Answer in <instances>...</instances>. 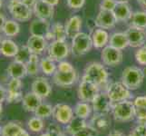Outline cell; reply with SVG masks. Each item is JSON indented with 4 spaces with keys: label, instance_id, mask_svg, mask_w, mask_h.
Listing matches in <instances>:
<instances>
[{
    "label": "cell",
    "instance_id": "6da1fadb",
    "mask_svg": "<svg viewBox=\"0 0 146 136\" xmlns=\"http://www.w3.org/2000/svg\"><path fill=\"white\" fill-rule=\"evenodd\" d=\"M108 77L109 74L104 65L97 62H93L86 65L83 79L89 80L100 87L107 83Z\"/></svg>",
    "mask_w": 146,
    "mask_h": 136
},
{
    "label": "cell",
    "instance_id": "7a4b0ae2",
    "mask_svg": "<svg viewBox=\"0 0 146 136\" xmlns=\"http://www.w3.org/2000/svg\"><path fill=\"white\" fill-rule=\"evenodd\" d=\"M111 112L117 122H130L135 117V106L133 102L130 100L113 103Z\"/></svg>",
    "mask_w": 146,
    "mask_h": 136
},
{
    "label": "cell",
    "instance_id": "3957f363",
    "mask_svg": "<svg viewBox=\"0 0 146 136\" xmlns=\"http://www.w3.org/2000/svg\"><path fill=\"white\" fill-rule=\"evenodd\" d=\"M144 73L141 68L136 66H128L122 74V83L130 91L137 90L143 83Z\"/></svg>",
    "mask_w": 146,
    "mask_h": 136
},
{
    "label": "cell",
    "instance_id": "277c9868",
    "mask_svg": "<svg viewBox=\"0 0 146 136\" xmlns=\"http://www.w3.org/2000/svg\"><path fill=\"white\" fill-rule=\"evenodd\" d=\"M7 8L13 18L18 22H26L31 19L33 10L21 2V0H10Z\"/></svg>",
    "mask_w": 146,
    "mask_h": 136
},
{
    "label": "cell",
    "instance_id": "5b68a950",
    "mask_svg": "<svg viewBox=\"0 0 146 136\" xmlns=\"http://www.w3.org/2000/svg\"><path fill=\"white\" fill-rule=\"evenodd\" d=\"M94 46L92 36L89 34L80 32L77 36L72 38V47L71 51L75 56H80L87 54Z\"/></svg>",
    "mask_w": 146,
    "mask_h": 136
},
{
    "label": "cell",
    "instance_id": "8992f818",
    "mask_svg": "<svg viewBox=\"0 0 146 136\" xmlns=\"http://www.w3.org/2000/svg\"><path fill=\"white\" fill-rule=\"evenodd\" d=\"M106 93L112 103H118L124 100H129L132 98L131 91L125 87L123 83L115 82L108 85Z\"/></svg>",
    "mask_w": 146,
    "mask_h": 136
},
{
    "label": "cell",
    "instance_id": "52a82bcc",
    "mask_svg": "<svg viewBox=\"0 0 146 136\" xmlns=\"http://www.w3.org/2000/svg\"><path fill=\"white\" fill-rule=\"evenodd\" d=\"M99 94V86L94 83L89 81L86 79H82L80 83L77 94L80 101L86 103H92V101L94 99V97Z\"/></svg>",
    "mask_w": 146,
    "mask_h": 136
},
{
    "label": "cell",
    "instance_id": "ba28073f",
    "mask_svg": "<svg viewBox=\"0 0 146 136\" xmlns=\"http://www.w3.org/2000/svg\"><path fill=\"white\" fill-rule=\"evenodd\" d=\"M70 48L65 41L54 40L50 43L48 46V56L51 57L55 62L63 61L69 54Z\"/></svg>",
    "mask_w": 146,
    "mask_h": 136
},
{
    "label": "cell",
    "instance_id": "9c48e42d",
    "mask_svg": "<svg viewBox=\"0 0 146 136\" xmlns=\"http://www.w3.org/2000/svg\"><path fill=\"white\" fill-rule=\"evenodd\" d=\"M123 54L122 50L117 49L115 47L106 45L103 48L101 53V58H102L103 64L108 66H116L123 62Z\"/></svg>",
    "mask_w": 146,
    "mask_h": 136
},
{
    "label": "cell",
    "instance_id": "30bf717a",
    "mask_svg": "<svg viewBox=\"0 0 146 136\" xmlns=\"http://www.w3.org/2000/svg\"><path fill=\"white\" fill-rule=\"evenodd\" d=\"M74 109L66 103H57L53 108V117L58 123L66 125L74 117Z\"/></svg>",
    "mask_w": 146,
    "mask_h": 136
},
{
    "label": "cell",
    "instance_id": "8fae6325",
    "mask_svg": "<svg viewBox=\"0 0 146 136\" xmlns=\"http://www.w3.org/2000/svg\"><path fill=\"white\" fill-rule=\"evenodd\" d=\"M112 105L113 103L106 92H99V94L92 101V108L94 113L108 114L112 110Z\"/></svg>",
    "mask_w": 146,
    "mask_h": 136
},
{
    "label": "cell",
    "instance_id": "7c38bea8",
    "mask_svg": "<svg viewBox=\"0 0 146 136\" xmlns=\"http://www.w3.org/2000/svg\"><path fill=\"white\" fill-rule=\"evenodd\" d=\"M7 101L9 103L22 102L23 94H22V81L21 79L11 78V80L7 84Z\"/></svg>",
    "mask_w": 146,
    "mask_h": 136
},
{
    "label": "cell",
    "instance_id": "4fadbf2b",
    "mask_svg": "<svg viewBox=\"0 0 146 136\" xmlns=\"http://www.w3.org/2000/svg\"><path fill=\"white\" fill-rule=\"evenodd\" d=\"M126 34L129 45L132 47H142L146 42V31L143 29H140L137 27H130L126 31Z\"/></svg>",
    "mask_w": 146,
    "mask_h": 136
},
{
    "label": "cell",
    "instance_id": "5bb4252c",
    "mask_svg": "<svg viewBox=\"0 0 146 136\" xmlns=\"http://www.w3.org/2000/svg\"><path fill=\"white\" fill-rule=\"evenodd\" d=\"M54 83L60 87L72 86L77 81V73L75 69L70 72H60L57 71L53 74Z\"/></svg>",
    "mask_w": 146,
    "mask_h": 136
},
{
    "label": "cell",
    "instance_id": "9a60e30c",
    "mask_svg": "<svg viewBox=\"0 0 146 136\" xmlns=\"http://www.w3.org/2000/svg\"><path fill=\"white\" fill-rule=\"evenodd\" d=\"M116 23L117 19L115 17L113 11L100 10L96 18H95V25H96V27L102 29L113 28Z\"/></svg>",
    "mask_w": 146,
    "mask_h": 136
},
{
    "label": "cell",
    "instance_id": "2e32d148",
    "mask_svg": "<svg viewBox=\"0 0 146 136\" xmlns=\"http://www.w3.org/2000/svg\"><path fill=\"white\" fill-rule=\"evenodd\" d=\"M51 31V26L48 20L36 18L33 20L30 24L29 27V32L32 36H41L46 38L49 32Z\"/></svg>",
    "mask_w": 146,
    "mask_h": 136
},
{
    "label": "cell",
    "instance_id": "e0dca14e",
    "mask_svg": "<svg viewBox=\"0 0 146 136\" xmlns=\"http://www.w3.org/2000/svg\"><path fill=\"white\" fill-rule=\"evenodd\" d=\"M88 125L93 127L98 133H104L111 127V118L108 116V114L94 113Z\"/></svg>",
    "mask_w": 146,
    "mask_h": 136
},
{
    "label": "cell",
    "instance_id": "ac0fdd59",
    "mask_svg": "<svg viewBox=\"0 0 146 136\" xmlns=\"http://www.w3.org/2000/svg\"><path fill=\"white\" fill-rule=\"evenodd\" d=\"M32 92L36 94L42 99H44L51 94L52 87L46 78L37 77L32 83Z\"/></svg>",
    "mask_w": 146,
    "mask_h": 136
},
{
    "label": "cell",
    "instance_id": "d6986e66",
    "mask_svg": "<svg viewBox=\"0 0 146 136\" xmlns=\"http://www.w3.org/2000/svg\"><path fill=\"white\" fill-rule=\"evenodd\" d=\"M33 12L36 15V17L40 19L49 20L54 17V7L46 3L43 0H38L36 6L33 8Z\"/></svg>",
    "mask_w": 146,
    "mask_h": 136
},
{
    "label": "cell",
    "instance_id": "ffe728a7",
    "mask_svg": "<svg viewBox=\"0 0 146 136\" xmlns=\"http://www.w3.org/2000/svg\"><path fill=\"white\" fill-rule=\"evenodd\" d=\"M27 45L29 48L32 54H41L47 48V40L44 37L36 36H30L27 39Z\"/></svg>",
    "mask_w": 146,
    "mask_h": 136
},
{
    "label": "cell",
    "instance_id": "44dd1931",
    "mask_svg": "<svg viewBox=\"0 0 146 136\" xmlns=\"http://www.w3.org/2000/svg\"><path fill=\"white\" fill-rule=\"evenodd\" d=\"M42 98L38 96L36 94H35L34 92H28L24 95L23 100H22V103H23V107L24 109L27 111V112H35L37 107L41 104L42 102Z\"/></svg>",
    "mask_w": 146,
    "mask_h": 136
},
{
    "label": "cell",
    "instance_id": "7402d4cb",
    "mask_svg": "<svg viewBox=\"0 0 146 136\" xmlns=\"http://www.w3.org/2000/svg\"><path fill=\"white\" fill-rule=\"evenodd\" d=\"M65 31H66L67 37L74 38L75 36L81 32L82 28V18L79 16H74L70 17L65 23Z\"/></svg>",
    "mask_w": 146,
    "mask_h": 136
},
{
    "label": "cell",
    "instance_id": "603a6c76",
    "mask_svg": "<svg viewBox=\"0 0 146 136\" xmlns=\"http://www.w3.org/2000/svg\"><path fill=\"white\" fill-rule=\"evenodd\" d=\"M7 74L11 78H17V79H23L27 75V65L25 64L19 63L17 61H14L10 63L7 69Z\"/></svg>",
    "mask_w": 146,
    "mask_h": 136
},
{
    "label": "cell",
    "instance_id": "cb8c5ba5",
    "mask_svg": "<svg viewBox=\"0 0 146 136\" xmlns=\"http://www.w3.org/2000/svg\"><path fill=\"white\" fill-rule=\"evenodd\" d=\"M113 12L117 19V22L129 21L133 14L128 3H117Z\"/></svg>",
    "mask_w": 146,
    "mask_h": 136
},
{
    "label": "cell",
    "instance_id": "d4e9b609",
    "mask_svg": "<svg viewBox=\"0 0 146 136\" xmlns=\"http://www.w3.org/2000/svg\"><path fill=\"white\" fill-rule=\"evenodd\" d=\"M91 36L93 44L95 48H104L106 46L107 44H109L110 36L104 29H95Z\"/></svg>",
    "mask_w": 146,
    "mask_h": 136
},
{
    "label": "cell",
    "instance_id": "484cf974",
    "mask_svg": "<svg viewBox=\"0 0 146 136\" xmlns=\"http://www.w3.org/2000/svg\"><path fill=\"white\" fill-rule=\"evenodd\" d=\"M109 45L120 50H123L124 48L129 46V41L125 32H116L111 34L109 39Z\"/></svg>",
    "mask_w": 146,
    "mask_h": 136
},
{
    "label": "cell",
    "instance_id": "4316f807",
    "mask_svg": "<svg viewBox=\"0 0 146 136\" xmlns=\"http://www.w3.org/2000/svg\"><path fill=\"white\" fill-rule=\"evenodd\" d=\"M87 125L88 124L86 123V121H85V119L80 118V117L75 116L74 115L73 119L66 124L65 132L70 135H73L74 133H76L77 132H79V131H81L84 128H85Z\"/></svg>",
    "mask_w": 146,
    "mask_h": 136
},
{
    "label": "cell",
    "instance_id": "83f0119b",
    "mask_svg": "<svg viewBox=\"0 0 146 136\" xmlns=\"http://www.w3.org/2000/svg\"><path fill=\"white\" fill-rule=\"evenodd\" d=\"M19 50V46L11 39H3L1 54L6 57H15Z\"/></svg>",
    "mask_w": 146,
    "mask_h": 136
},
{
    "label": "cell",
    "instance_id": "f1b7e54d",
    "mask_svg": "<svg viewBox=\"0 0 146 136\" xmlns=\"http://www.w3.org/2000/svg\"><path fill=\"white\" fill-rule=\"evenodd\" d=\"M92 106L89 104V103L83 102L80 101L78 102L74 108V113L75 116H78L80 118L86 119L90 116V114L92 113Z\"/></svg>",
    "mask_w": 146,
    "mask_h": 136
},
{
    "label": "cell",
    "instance_id": "f546056e",
    "mask_svg": "<svg viewBox=\"0 0 146 136\" xmlns=\"http://www.w3.org/2000/svg\"><path fill=\"white\" fill-rule=\"evenodd\" d=\"M129 21L131 27L146 30V12L137 11L133 13Z\"/></svg>",
    "mask_w": 146,
    "mask_h": 136
},
{
    "label": "cell",
    "instance_id": "4dcf8cb0",
    "mask_svg": "<svg viewBox=\"0 0 146 136\" xmlns=\"http://www.w3.org/2000/svg\"><path fill=\"white\" fill-rule=\"evenodd\" d=\"M2 32L5 36L8 37H15L20 32V26L15 19H8L4 25Z\"/></svg>",
    "mask_w": 146,
    "mask_h": 136
},
{
    "label": "cell",
    "instance_id": "1f68e13d",
    "mask_svg": "<svg viewBox=\"0 0 146 136\" xmlns=\"http://www.w3.org/2000/svg\"><path fill=\"white\" fill-rule=\"evenodd\" d=\"M40 69L46 75H53L57 70L55 61L51 57H44L40 61Z\"/></svg>",
    "mask_w": 146,
    "mask_h": 136
},
{
    "label": "cell",
    "instance_id": "d6a6232c",
    "mask_svg": "<svg viewBox=\"0 0 146 136\" xmlns=\"http://www.w3.org/2000/svg\"><path fill=\"white\" fill-rule=\"evenodd\" d=\"M51 32L53 34L54 41L58 40V41H65L67 37L66 31H65L64 26L60 22L54 23L51 27Z\"/></svg>",
    "mask_w": 146,
    "mask_h": 136
},
{
    "label": "cell",
    "instance_id": "836d02e7",
    "mask_svg": "<svg viewBox=\"0 0 146 136\" xmlns=\"http://www.w3.org/2000/svg\"><path fill=\"white\" fill-rule=\"evenodd\" d=\"M26 65H27V74L31 75V76L36 75L40 70V61L38 59V55L33 54Z\"/></svg>",
    "mask_w": 146,
    "mask_h": 136
},
{
    "label": "cell",
    "instance_id": "e575fe53",
    "mask_svg": "<svg viewBox=\"0 0 146 136\" xmlns=\"http://www.w3.org/2000/svg\"><path fill=\"white\" fill-rule=\"evenodd\" d=\"M53 108L52 105L46 103H42L35 111V115L41 119H46L50 116H53Z\"/></svg>",
    "mask_w": 146,
    "mask_h": 136
},
{
    "label": "cell",
    "instance_id": "d590c367",
    "mask_svg": "<svg viewBox=\"0 0 146 136\" xmlns=\"http://www.w3.org/2000/svg\"><path fill=\"white\" fill-rule=\"evenodd\" d=\"M32 52L30 51L29 48L27 47V45H22L21 47H19V50L17 54V55L15 56V61L27 64V63L29 61L30 57L32 55Z\"/></svg>",
    "mask_w": 146,
    "mask_h": 136
},
{
    "label": "cell",
    "instance_id": "8d00e7d4",
    "mask_svg": "<svg viewBox=\"0 0 146 136\" xmlns=\"http://www.w3.org/2000/svg\"><path fill=\"white\" fill-rule=\"evenodd\" d=\"M22 129V126L16 122L7 123L2 129L1 136H16L17 133Z\"/></svg>",
    "mask_w": 146,
    "mask_h": 136
},
{
    "label": "cell",
    "instance_id": "74e56055",
    "mask_svg": "<svg viewBox=\"0 0 146 136\" xmlns=\"http://www.w3.org/2000/svg\"><path fill=\"white\" fill-rule=\"evenodd\" d=\"M27 127L28 129L33 133H39L44 129V122L43 119L39 118L37 116L32 117L29 119L27 122Z\"/></svg>",
    "mask_w": 146,
    "mask_h": 136
},
{
    "label": "cell",
    "instance_id": "f35d334b",
    "mask_svg": "<svg viewBox=\"0 0 146 136\" xmlns=\"http://www.w3.org/2000/svg\"><path fill=\"white\" fill-rule=\"evenodd\" d=\"M135 117L138 124H146V108L135 107Z\"/></svg>",
    "mask_w": 146,
    "mask_h": 136
},
{
    "label": "cell",
    "instance_id": "ab89813d",
    "mask_svg": "<svg viewBox=\"0 0 146 136\" xmlns=\"http://www.w3.org/2000/svg\"><path fill=\"white\" fill-rule=\"evenodd\" d=\"M136 61L142 65H146V45L140 47L138 51L135 53Z\"/></svg>",
    "mask_w": 146,
    "mask_h": 136
},
{
    "label": "cell",
    "instance_id": "60d3db41",
    "mask_svg": "<svg viewBox=\"0 0 146 136\" xmlns=\"http://www.w3.org/2000/svg\"><path fill=\"white\" fill-rule=\"evenodd\" d=\"M98 133H99L96 132L93 127H91L90 125H87L85 128L79 131L76 133L73 134L72 136H97Z\"/></svg>",
    "mask_w": 146,
    "mask_h": 136
},
{
    "label": "cell",
    "instance_id": "b9f144b4",
    "mask_svg": "<svg viewBox=\"0 0 146 136\" xmlns=\"http://www.w3.org/2000/svg\"><path fill=\"white\" fill-rule=\"evenodd\" d=\"M117 2L115 0H102L100 3V9L105 11H113Z\"/></svg>",
    "mask_w": 146,
    "mask_h": 136
},
{
    "label": "cell",
    "instance_id": "7bdbcfd3",
    "mask_svg": "<svg viewBox=\"0 0 146 136\" xmlns=\"http://www.w3.org/2000/svg\"><path fill=\"white\" fill-rule=\"evenodd\" d=\"M58 65H57V71L60 72H70L74 70V67L73 66V64L71 63H69L67 61H60L58 62Z\"/></svg>",
    "mask_w": 146,
    "mask_h": 136
},
{
    "label": "cell",
    "instance_id": "ee69618b",
    "mask_svg": "<svg viewBox=\"0 0 146 136\" xmlns=\"http://www.w3.org/2000/svg\"><path fill=\"white\" fill-rule=\"evenodd\" d=\"M47 132L49 133L50 136H65V134L62 132L61 128L57 124H51Z\"/></svg>",
    "mask_w": 146,
    "mask_h": 136
},
{
    "label": "cell",
    "instance_id": "f6af8a7d",
    "mask_svg": "<svg viewBox=\"0 0 146 136\" xmlns=\"http://www.w3.org/2000/svg\"><path fill=\"white\" fill-rule=\"evenodd\" d=\"M84 3L85 0H67V6L72 9H81Z\"/></svg>",
    "mask_w": 146,
    "mask_h": 136
},
{
    "label": "cell",
    "instance_id": "bcb514c9",
    "mask_svg": "<svg viewBox=\"0 0 146 136\" xmlns=\"http://www.w3.org/2000/svg\"><path fill=\"white\" fill-rule=\"evenodd\" d=\"M133 104L135 107L146 108V96H138L134 99Z\"/></svg>",
    "mask_w": 146,
    "mask_h": 136
},
{
    "label": "cell",
    "instance_id": "7dc6e473",
    "mask_svg": "<svg viewBox=\"0 0 146 136\" xmlns=\"http://www.w3.org/2000/svg\"><path fill=\"white\" fill-rule=\"evenodd\" d=\"M135 132H137L141 136H146V124H138L134 128Z\"/></svg>",
    "mask_w": 146,
    "mask_h": 136
},
{
    "label": "cell",
    "instance_id": "c3c4849f",
    "mask_svg": "<svg viewBox=\"0 0 146 136\" xmlns=\"http://www.w3.org/2000/svg\"><path fill=\"white\" fill-rule=\"evenodd\" d=\"M7 92L6 88L2 85H0V103H2L5 100H7Z\"/></svg>",
    "mask_w": 146,
    "mask_h": 136
},
{
    "label": "cell",
    "instance_id": "681fc988",
    "mask_svg": "<svg viewBox=\"0 0 146 136\" xmlns=\"http://www.w3.org/2000/svg\"><path fill=\"white\" fill-rule=\"evenodd\" d=\"M37 1H38V0H21V2L23 4H25L27 7H28L29 8H31V9L34 8V7L36 6V4L37 3Z\"/></svg>",
    "mask_w": 146,
    "mask_h": 136
},
{
    "label": "cell",
    "instance_id": "f907efd6",
    "mask_svg": "<svg viewBox=\"0 0 146 136\" xmlns=\"http://www.w3.org/2000/svg\"><path fill=\"white\" fill-rule=\"evenodd\" d=\"M6 21H7V19H6V17H5V16L2 13H0V32H2L4 25H5V23H6Z\"/></svg>",
    "mask_w": 146,
    "mask_h": 136
},
{
    "label": "cell",
    "instance_id": "816d5d0a",
    "mask_svg": "<svg viewBox=\"0 0 146 136\" xmlns=\"http://www.w3.org/2000/svg\"><path fill=\"white\" fill-rule=\"evenodd\" d=\"M16 136H31V135H30V133L27 132V131H26V130H25V129H21V130H20L19 131V132L17 133V135Z\"/></svg>",
    "mask_w": 146,
    "mask_h": 136
},
{
    "label": "cell",
    "instance_id": "f5cc1de1",
    "mask_svg": "<svg viewBox=\"0 0 146 136\" xmlns=\"http://www.w3.org/2000/svg\"><path fill=\"white\" fill-rule=\"evenodd\" d=\"M43 1H44L49 5H51V6H53V7H55L59 4L60 0H43Z\"/></svg>",
    "mask_w": 146,
    "mask_h": 136
},
{
    "label": "cell",
    "instance_id": "db71d44e",
    "mask_svg": "<svg viewBox=\"0 0 146 136\" xmlns=\"http://www.w3.org/2000/svg\"><path fill=\"white\" fill-rule=\"evenodd\" d=\"M108 136H125L123 133L119 132V131H113V132H111Z\"/></svg>",
    "mask_w": 146,
    "mask_h": 136
},
{
    "label": "cell",
    "instance_id": "11a10c76",
    "mask_svg": "<svg viewBox=\"0 0 146 136\" xmlns=\"http://www.w3.org/2000/svg\"><path fill=\"white\" fill-rule=\"evenodd\" d=\"M137 2H138L143 7L146 8V0H137Z\"/></svg>",
    "mask_w": 146,
    "mask_h": 136
},
{
    "label": "cell",
    "instance_id": "9f6ffc18",
    "mask_svg": "<svg viewBox=\"0 0 146 136\" xmlns=\"http://www.w3.org/2000/svg\"><path fill=\"white\" fill-rule=\"evenodd\" d=\"M127 136H141V135H140V134H139V133H138L137 132H135V131L133 130V132L131 133H129V134H128Z\"/></svg>",
    "mask_w": 146,
    "mask_h": 136
},
{
    "label": "cell",
    "instance_id": "6f0895ef",
    "mask_svg": "<svg viewBox=\"0 0 146 136\" xmlns=\"http://www.w3.org/2000/svg\"><path fill=\"white\" fill-rule=\"evenodd\" d=\"M117 3H128L130 0H115Z\"/></svg>",
    "mask_w": 146,
    "mask_h": 136
},
{
    "label": "cell",
    "instance_id": "680465c9",
    "mask_svg": "<svg viewBox=\"0 0 146 136\" xmlns=\"http://www.w3.org/2000/svg\"><path fill=\"white\" fill-rule=\"evenodd\" d=\"M2 112H3V105H2V103H0V118H1Z\"/></svg>",
    "mask_w": 146,
    "mask_h": 136
},
{
    "label": "cell",
    "instance_id": "91938a15",
    "mask_svg": "<svg viewBox=\"0 0 146 136\" xmlns=\"http://www.w3.org/2000/svg\"><path fill=\"white\" fill-rule=\"evenodd\" d=\"M2 42H3V39H2L1 36H0V53H1V46H2Z\"/></svg>",
    "mask_w": 146,
    "mask_h": 136
},
{
    "label": "cell",
    "instance_id": "94428289",
    "mask_svg": "<svg viewBox=\"0 0 146 136\" xmlns=\"http://www.w3.org/2000/svg\"><path fill=\"white\" fill-rule=\"evenodd\" d=\"M40 136H50V134H49V133H48V132H46V133H44L41 134Z\"/></svg>",
    "mask_w": 146,
    "mask_h": 136
},
{
    "label": "cell",
    "instance_id": "6125c7cd",
    "mask_svg": "<svg viewBox=\"0 0 146 136\" xmlns=\"http://www.w3.org/2000/svg\"><path fill=\"white\" fill-rule=\"evenodd\" d=\"M2 5H3V0H0V8L2 7Z\"/></svg>",
    "mask_w": 146,
    "mask_h": 136
},
{
    "label": "cell",
    "instance_id": "be15d7a7",
    "mask_svg": "<svg viewBox=\"0 0 146 136\" xmlns=\"http://www.w3.org/2000/svg\"><path fill=\"white\" fill-rule=\"evenodd\" d=\"M2 129H3V127L0 126V136H1V134H2Z\"/></svg>",
    "mask_w": 146,
    "mask_h": 136
},
{
    "label": "cell",
    "instance_id": "e7e4bbea",
    "mask_svg": "<svg viewBox=\"0 0 146 136\" xmlns=\"http://www.w3.org/2000/svg\"><path fill=\"white\" fill-rule=\"evenodd\" d=\"M145 31H146V30H145Z\"/></svg>",
    "mask_w": 146,
    "mask_h": 136
}]
</instances>
